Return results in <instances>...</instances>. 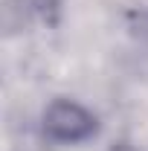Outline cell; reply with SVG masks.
Segmentation results:
<instances>
[{
    "instance_id": "obj_2",
    "label": "cell",
    "mask_w": 148,
    "mask_h": 151,
    "mask_svg": "<svg viewBox=\"0 0 148 151\" xmlns=\"http://www.w3.org/2000/svg\"><path fill=\"white\" fill-rule=\"evenodd\" d=\"M61 3L64 0H9V9L20 20L23 18H50L61 9Z\"/></svg>"
},
{
    "instance_id": "obj_3",
    "label": "cell",
    "mask_w": 148,
    "mask_h": 151,
    "mask_svg": "<svg viewBox=\"0 0 148 151\" xmlns=\"http://www.w3.org/2000/svg\"><path fill=\"white\" fill-rule=\"evenodd\" d=\"M134 35H137L139 47L145 50V55H148V9H145V12H139V18H137V26H134Z\"/></svg>"
},
{
    "instance_id": "obj_4",
    "label": "cell",
    "mask_w": 148,
    "mask_h": 151,
    "mask_svg": "<svg viewBox=\"0 0 148 151\" xmlns=\"http://www.w3.org/2000/svg\"><path fill=\"white\" fill-rule=\"evenodd\" d=\"M111 151H139L134 142H128V139H119V142H113L111 145Z\"/></svg>"
},
{
    "instance_id": "obj_1",
    "label": "cell",
    "mask_w": 148,
    "mask_h": 151,
    "mask_svg": "<svg viewBox=\"0 0 148 151\" xmlns=\"http://www.w3.org/2000/svg\"><path fill=\"white\" fill-rule=\"evenodd\" d=\"M41 131L50 142L81 145V142H87L99 134V116L87 105L67 99V96H58L41 113Z\"/></svg>"
}]
</instances>
